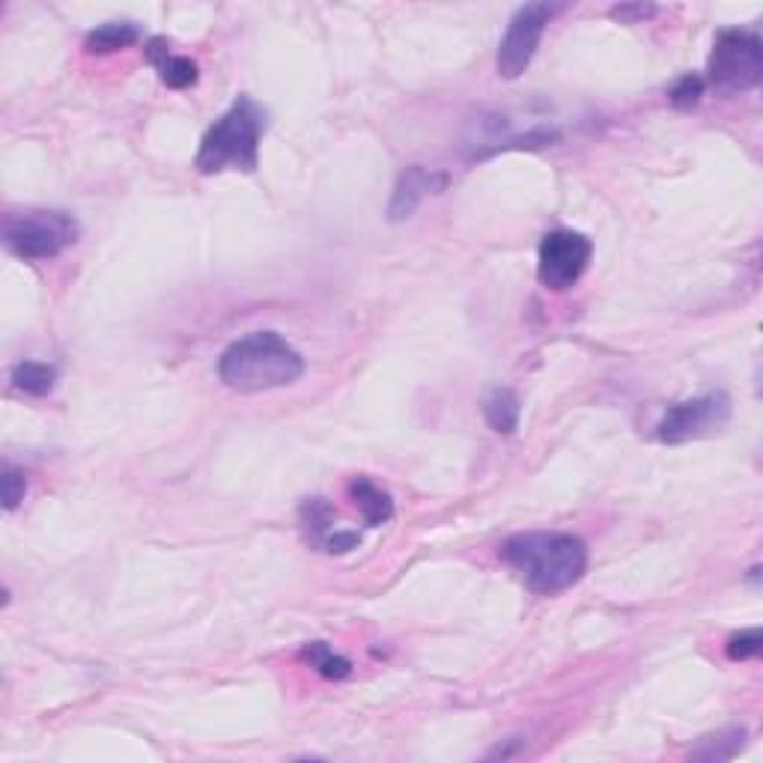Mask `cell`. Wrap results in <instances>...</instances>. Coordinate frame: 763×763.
Here are the masks:
<instances>
[{
	"instance_id": "6da1fadb",
	"label": "cell",
	"mask_w": 763,
	"mask_h": 763,
	"mask_svg": "<svg viewBox=\"0 0 763 763\" xmlns=\"http://www.w3.org/2000/svg\"><path fill=\"white\" fill-rule=\"evenodd\" d=\"M498 557L526 578L531 594L555 597L570 590L588 573V546L576 534L564 531H528L507 537Z\"/></svg>"
},
{
	"instance_id": "7a4b0ae2",
	"label": "cell",
	"mask_w": 763,
	"mask_h": 763,
	"mask_svg": "<svg viewBox=\"0 0 763 763\" xmlns=\"http://www.w3.org/2000/svg\"><path fill=\"white\" fill-rule=\"evenodd\" d=\"M301 352L278 331H251L221 352L218 379L239 394H259L287 388L301 379Z\"/></svg>"
},
{
	"instance_id": "3957f363",
	"label": "cell",
	"mask_w": 763,
	"mask_h": 763,
	"mask_svg": "<svg viewBox=\"0 0 763 763\" xmlns=\"http://www.w3.org/2000/svg\"><path fill=\"white\" fill-rule=\"evenodd\" d=\"M268 129V111L251 96H239L200 141L195 167L200 174H221V170H242L254 174L259 165V141Z\"/></svg>"
},
{
	"instance_id": "277c9868",
	"label": "cell",
	"mask_w": 763,
	"mask_h": 763,
	"mask_svg": "<svg viewBox=\"0 0 763 763\" xmlns=\"http://www.w3.org/2000/svg\"><path fill=\"white\" fill-rule=\"evenodd\" d=\"M78 236H81L78 218L60 212V209H40V212L12 215L3 228L7 248L27 263L60 257L63 251L73 248Z\"/></svg>"
},
{
	"instance_id": "5b68a950",
	"label": "cell",
	"mask_w": 763,
	"mask_h": 763,
	"mask_svg": "<svg viewBox=\"0 0 763 763\" xmlns=\"http://www.w3.org/2000/svg\"><path fill=\"white\" fill-rule=\"evenodd\" d=\"M763 78V42L758 33L743 27H725L716 33L707 81L722 93H743L758 87Z\"/></svg>"
},
{
	"instance_id": "8992f818",
	"label": "cell",
	"mask_w": 763,
	"mask_h": 763,
	"mask_svg": "<svg viewBox=\"0 0 763 763\" xmlns=\"http://www.w3.org/2000/svg\"><path fill=\"white\" fill-rule=\"evenodd\" d=\"M731 397L725 391H710L695 400L674 402L656 423V439L662 444H686L695 439L719 433L731 421Z\"/></svg>"
},
{
	"instance_id": "52a82bcc",
	"label": "cell",
	"mask_w": 763,
	"mask_h": 763,
	"mask_svg": "<svg viewBox=\"0 0 763 763\" xmlns=\"http://www.w3.org/2000/svg\"><path fill=\"white\" fill-rule=\"evenodd\" d=\"M557 12H564L561 3H528L522 10H516V15L507 24L505 40L498 45L496 69L501 78L516 81L526 75L537 48H540V40L546 33V24L555 19Z\"/></svg>"
},
{
	"instance_id": "ba28073f",
	"label": "cell",
	"mask_w": 763,
	"mask_h": 763,
	"mask_svg": "<svg viewBox=\"0 0 763 763\" xmlns=\"http://www.w3.org/2000/svg\"><path fill=\"white\" fill-rule=\"evenodd\" d=\"M594 257V242L576 230H552L537 251V278L546 289L564 292L576 287L578 278L588 272Z\"/></svg>"
},
{
	"instance_id": "9c48e42d",
	"label": "cell",
	"mask_w": 763,
	"mask_h": 763,
	"mask_svg": "<svg viewBox=\"0 0 763 763\" xmlns=\"http://www.w3.org/2000/svg\"><path fill=\"white\" fill-rule=\"evenodd\" d=\"M444 186H447V176L444 174L427 170V167H421V165L406 167V170L400 174V179H397V186H394V197H391V207H388V215H391V221H402V218H409L414 209L421 207L423 197L439 195V191H444Z\"/></svg>"
},
{
	"instance_id": "30bf717a",
	"label": "cell",
	"mask_w": 763,
	"mask_h": 763,
	"mask_svg": "<svg viewBox=\"0 0 763 763\" xmlns=\"http://www.w3.org/2000/svg\"><path fill=\"white\" fill-rule=\"evenodd\" d=\"M146 60L158 69V78L170 90H188L197 84V63L183 57V54L170 52L165 40L146 42Z\"/></svg>"
},
{
	"instance_id": "8fae6325",
	"label": "cell",
	"mask_w": 763,
	"mask_h": 763,
	"mask_svg": "<svg viewBox=\"0 0 763 763\" xmlns=\"http://www.w3.org/2000/svg\"><path fill=\"white\" fill-rule=\"evenodd\" d=\"M350 498L362 510L367 528H379L394 519V498L379 484H373L371 477H352Z\"/></svg>"
},
{
	"instance_id": "7c38bea8",
	"label": "cell",
	"mask_w": 763,
	"mask_h": 763,
	"mask_svg": "<svg viewBox=\"0 0 763 763\" xmlns=\"http://www.w3.org/2000/svg\"><path fill=\"white\" fill-rule=\"evenodd\" d=\"M141 40V27L134 21H108L99 24L96 31L87 33L84 40V52L87 54H114L123 52L129 45Z\"/></svg>"
},
{
	"instance_id": "4fadbf2b",
	"label": "cell",
	"mask_w": 763,
	"mask_h": 763,
	"mask_svg": "<svg viewBox=\"0 0 763 763\" xmlns=\"http://www.w3.org/2000/svg\"><path fill=\"white\" fill-rule=\"evenodd\" d=\"M484 418L498 435H513L522 418V406L513 388H493L484 402Z\"/></svg>"
},
{
	"instance_id": "5bb4252c",
	"label": "cell",
	"mask_w": 763,
	"mask_h": 763,
	"mask_svg": "<svg viewBox=\"0 0 763 763\" xmlns=\"http://www.w3.org/2000/svg\"><path fill=\"white\" fill-rule=\"evenodd\" d=\"M12 388L27 397H45L54 391L57 367L48 362H21L12 367Z\"/></svg>"
},
{
	"instance_id": "9a60e30c",
	"label": "cell",
	"mask_w": 763,
	"mask_h": 763,
	"mask_svg": "<svg viewBox=\"0 0 763 763\" xmlns=\"http://www.w3.org/2000/svg\"><path fill=\"white\" fill-rule=\"evenodd\" d=\"M299 522L301 531H305V540H308L310 546L322 549L325 546V540L334 534V531H331V526H334V507H331L325 498H308L299 510Z\"/></svg>"
},
{
	"instance_id": "2e32d148",
	"label": "cell",
	"mask_w": 763,
	"mask_h": 763,
	"mask_svg": "<svg viewBox=\"0 0 763 763\" xmlns=\"http://www.w3.org/2000/svg\"><path fill=\"white\" fill-rule=\"evenodd\" d=\"M299 660L308 662L310 668H317L322 677H329V681H346L352 674V662L346 660V656H341V653H334L325 641H310V644H305V648L299 650Z\"/></svg>"
},
{
	"instance_id": "e0dca14e",
	"label": "cell",
	"mask_w": 763,
	"mask_h": 763,
	"mask_svg": "<svg viewBox=\"0 0 763 763\" xmlns=\"http://www.w3.org/2000/svg\"><path fill=\"white\" fill-rule=\"evenodd\" d=\"M745 745V728H728V731H719L716 737H704L701 745L692 752V758L698 761H731L740 754V749Z\"/></svg>"
},
{
	"instance_id": "ac0fdd59",
	"label": "cell",
	"mask_w": 763,
	"mask_h": 763,
	"mask_svg": "<svg viewBox=\"0 0 763 763\" xmlns=\"http://www.w3.org/2000/svg\"><path fill=\"white\" fill-rule=\"evenodd\" d=\"M704 90H707V81H704L701 75H683V78H677V81L671 84L668 102L674 104L677 111H692L695 104L701 102Z\"/></svg>"
},
{
	"instance_id": "d6986e66",
	"label": "cell",
	"mask_w": 763,
	"mask_h": 763,
	"mask_svg": "<svg viewBox=\"0 0 763 763\" xmlns=\"http://www.w3.org/2000/svg\"><path fill=\"white\" fill-rule=\"evenodd\" d=\"M725 650H728V660L733 662H745V660H754V656H761V650H763L761 627H752V630H743V632H737V635H731L728 644H725Z\"/></svg>"
},
{
	"instance_id": "ffe728a7",
	"label": "cell",
	"mask_w": 763,
	"mask_h": 763,
	"mask_svg": "<svg viewBox=\"0 0 763 763\" xmlns=\"http://www.w3.org/2000/svg\"><path fill=\"white\" fill-rule=\"evenodd\" d=\"M24 493H27V477H24V472L21 468H15V465H3V477H0V496H3V507H7V513H12L15 507L24 501Z\"/></svg>"
},
{
	"instance_id": "44dd1931",
	"label": "cell",
	"mask_w": 763,
	"mask_h": 763,
	"mask_svg": "<svg viewBox=\"0 0 763 763\" xmlns=\"http://www.w3.org/2000/svg\"><path fill=\"white\" fill-rule=\"evenodd\" d=\"M650 15H656L653 3H620V7H611V19H618L620 24H641Z\"/></svg>"
},
{
	"instance_id": "7402d4cb",
	"label": "cell",
	"mask_w": 763,
	"mask_h": 763,
	"mask_svg": "<svg viewBox=\"0 0 763 763\" xmlns=\"http://www.w3.org/2000/svg\"><path fill=\"white\" fill-rule=\"evenodd\" d=\"M358 543H362V534L358 531H343V528H334V534L325 540V552L329 555H346V552H352V549H358Z\"/></svg>"
}]
</instances>
